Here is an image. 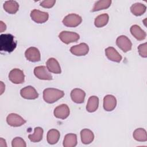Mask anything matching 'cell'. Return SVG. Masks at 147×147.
I'll use <instances>...</instances> for the list:
<instances>
[{
    "mask_svg": "<svg viewBox=\"0 0 147 147\" xmlns=\"http://www.w3.org/2000/svg\"><path fill=\"white\" fill-rule=\"evenodd\" d=\"M0 24H1V32H2L6 30V26L2 21H0Z\"/></svg>",
    "mask_w": 147,
    "mask_h": 147,
    "instance_id": "32",
    "label": "cell"
},
{
    "mask_svg": "<svg viewBox=\"0 0 147 147\" xmlns=\"http://www.w3.org/2000/svg\"><path fill=\"white\" fill-rule=\"evenodd\" d=\"M1 95H2L3 93V91L5 90V84L3 83L2 82H1Z\"/></svg>",
    "mask_w": 147,
    "mask_h": 147,
    "instance_id": "34",
    "label": "cell"
},
{
    "mask_svg": "<svg viewBox=\"0 0 147 147\" xmlns=\"http://www.w3.org/2000/svg\"><path fill=\"white\" fill-rule=\"evenodd\" d=\"M82 21V17L76 14H69L63 20V24L67 27H76Z\"/></svg>",
    "mask_w": 147,
    "mask_h": 147,
    "instance_id": "3",
    "label": "cell"
},
{
    "mask_svg": "<svg viewBox=\"0 0 147 147\" xmlns=\"http://www.w3.org/2000/svg\"><path fill=\"white\" fill-rule=\"evenodd\" d=\"M138 51L139 55L141 57L146 58L147 57V45H146V42L140 44L138 47Z\"/></svg>",
    "mask_w": 147,
    "mask_h": 147,
    "instance_id": "30",
    "label": "cell"
},
{
    "mask_svg": "<svg viewBox=\"0 0 147 147\" xmlns=\"http://www.w3.org/2000/svg\"><path fill=\"white\" fill-rule=\"evenodd\" d=\"M56 3L55 0H45L40 3V6L44 8H51Z\"/></svg>",
    "mask_w": 147,
    "mask_h": 147,
    "instance_id": "31",
    "label": "cell"
},
{
    "mask_svg": "<svg viewBox=\"0 0 147 147\" xmlns=\"http://www.w3.org/2000/svg\"><path fill=\"white\" fill-rule=\"evenodd\" d=\"M3 9L9 14H15L18 10L19 5L15 1H7L3 3Z\"/></svg>",
    "mask_w": 147,
    "mask_h": 147,
    "instance_id": "20",
    "label": "cell"
},
{
    "mask_svg": "<svg viewBox=\"0 0 147 147\" xmlns=\"http://www.w3.org/2000/svg\"><path fill=\"white\" fill-rule=\"evenodd\" d=\"M17 47V42L11 34H2L0 36V50L9 53L13 52Z\"/></svg>",
    "mask_w": 147,
    "mask_h": 147,
    "instance_id": "1",
    "label": "cell"
},
{
    "mask_svg": "<svg viewBox=\"0 0 147 147\" xmlns=\"http://www.w3.org/2000/svg\"><path fill=\"white\" fill-rule=\"evenodd\" d=\"M46 65L48 70L53 74H60L61 68L59 62L57 60L53 57L49 58L46 62Z\"/></svg>",
    "mask_w": 147,
    "mask_h": 147,
    "instance_id": "16",
    "label": "cell"
},
{
    "mask_svg": "<svg viewBox=\"0 0 147 147\" xmlns=\"http://www.w3.org/2000/svg\"><path fill=\"white\" fill-rule=\"evenodd\" d=\"M9 79L14 84H21L24 82L25 75L22 70L14 68L9 72Z\"/></svg>",
    "mask_w": 147,
    "mask_h": 147,
    "instance_id": "5",
    "label": "cell"
},
{
    "mask_svg": "<svg viewBox=\"0 0 147 147\" xmlns=\"http://www.w3.org/2000/svg\"><path fill=\"white\" fill-rule=\"evenodd\" d=\"M69 109L65 104H62L57 106L53 111L55 117L57 118L64 119L69 115Z\"/></svg>",
    "mask_w": 147,
    "mask_h": 147,
    "instance_id": "11",
    "label": "cell"
},
{
    "mask_svg": "<svg viewBox=\"0 0 147 147\" xmlns=\"http://www.w3.org/2000/svg\"><path fill=\"white\" fill-rule=\"evenodd\" d=\"M20 94L22 98L26 99H35L38 96V94L36 89L31 86L22 88L20 91Z\"/></svg>",
    "mask_w": 147,
    "mask_h": 147,
    "instance_id": "12",
    "label": "cell"
},
{
    "mask_svg": "<svg viewBox=\"0 0 147 147\" xmlns=\"http://www.w3.org/2000/svg\"><path fill=\"white\" fill-rule=\"evenodd\" d=\"M64 92L53 88H47L43 91V99L48 103H53L63 98Z\"/></svg>",
    "mask_w": 147,
    "mask_h": 147,
    "instance_id": "2",
    "label": "cell"
},
{
    "mask_svg": "<svg viewBox=\"0 0 147 147\" xmlns=\"http://www.w3.org/2000/svg\"><path fill=\"white\" fill-rule=\"evenodd\" d=\"M60 133L56 129H51L48 131L47 135V140L48 144L53 145L56 144L60 138Z\"/></svg>",
    "mask_w": 147,
    "mask_h": 147,
    "instance_id": "22",
    "label": "cell"
},
{
    "mask_svg": "<svg viewBox=\"0 0 147 147\" xmlns=\"http://www.w3.org/2000/svg\"><path fill=\"white\" fill-rule=\"evenodd\" d=\"M30 17L35 22L38 24H42L48 20L49 14L47 12L34 9L30 13Z\"/></svg>",
    "mask_w": 147,
    "mask_h": 147,
    "instance_id": "7",
    "label": "cell"
},
{
    "mask_svg": "<svg viewBox=\"0 0 147 147\" xmlns=\"http://www.w3.org/2000/svg\"><path fill=\"white\" fill-rule=\"evenodd\" d=\"M11 146L13 147H26V144L22 138L17 137L12 140Z\"/></svg>",
    "mask_w": 147,
    "mask_h": 147,
    "instance_id": "29",
    "label": "cell"
},
{
    "mask_svg": "<svg viewBox=\"0 0 147 147\" xmlns=\"http://www.w3.org/2000/svg\"><path fill=\"white\" fill-rule=\"evenodd\" d=\"M134 140L140 142H145L147 141V134L146 130L143 128L136 129L133 134Z\"/></svg>",
    "mask_w": 147,
    "mask_h": 147,
    "instance_id": "25",
    "label": "cell"
},
{
    "mask_svg": "<svg viewBox=\"0 0 147 147\" xmlns=\"http://www.w3.org/2000/svg\"><path fill=\"white\" fill-rule=\"evenodd\" d=\"M146 6L141 3H136L130 7L131 12L136 16L142 15L146 11Z\"/></svg>",
    "mask_w": 147,
    "mask_h": 147,
    "instance_id": "24",
    "label": "cell"
},
{
    "mask_svg": "<svg viewBox=\"0 0 147 147\" xmlns=\"http://www.w3.org/2000/svg\"><path fill=\"white\" fill-rule=\"evenodd\" d=\"M43 131V129L41 127H36L34 128V133L29 134L28 138L33 142H40L42 138Z\"/></svg>",
    "mask_w": 147,
    "mask_h": 147,
    "instance_id": "27",
    "label": "cell"
},
{
    "mask_svg": "<svg viewBox=\"0 0 147 147\" xmlns=\"http://www.w3.org/2000/svg\"><path fill=\"white\" fill-rule=\"evenodd\" d=\"M117 45L124 52H127L131 50L132 43L126 36L121 35L117 37L116 40Z\"/></svg>",
    "mask_w": 147,
    "mask_h": 147,
    "instance_id": "6",
    "label": "cell"
},
{
    "mask_svg": "<svg viewBox=\"0 0 147 147\" xmlns=\"http://www.w3.org/2000/svg\"><path fill=\"white\" fill-rule=\"evenodd\" d=\"M81 141L84 144H89L91 143L94 139L93 132L88 129H84L80 131Z\"/></svg>",
    "mask_w": 147,
    "mask_h": 147,
    "instance_id": "19",
    "label": "cell"
},
{
    "mask_svg": "<svg viewBox=\"0 0 147 147\" xmlns=\"http://www.w3.org/2000/svg\"><path fill=\"white\" fill-rule=\"evenodd\" d=\"M109 19V15L106 13L102 14L97 16L94 21L95 26L97 28H102L105 26L108 23Z\"/></svg>",
    "mask_w": 147,
    "mask_h": 147,
    "instance_id": "28",
    "label": "cell"
},
{
    "mask_svg": "<svg viewBox=\"0 0 147 147\" xmlns=\"http://www.w3.org/2000/svg\"><path fill=\"white\" fill-rule=\"evenodd\" d=\"M0 146L1 147H4V146L6 147L7 146L5 140L4 139H3L2 138H1V139H0Z\"/></svg>",
    "mask_w": 147,
    "mask_h": 147,
    "instance_id": "33",
    "label": "cell"
},
{
    "mask_svg": "<svg viewBox=\"0 0 147 147\" xmlns=\"http://www.w3.org/2000/svg\"><path fill=\"white\" fill-rule=\"evenodd\" d=\"M59 37L63 42L66 44L76 42L80 38L78 33L69 31H62L59 34Z\"/></svg>",
    "mask_w": 147,
    "mask_h": 147,
    "instance_id": "4",
    "label": "cell"
},
{
    "mask_svg": "<svg viewBox=\"0 0 147 147\" xmlns=\"http://www.w3.org/2000/svg\"><path fill=\"white\" fill-rule=\"evenodd\" d=\"M99 106V98L96 96H91L88 98L86 110L89 113L95 111Z\"/></svg>",
    "mask_w": 147,
    "mask_h": 147,
    "instance_id": "21",
    "label": "cell"
},
{
    "mask_svg": "<svg viewBox=\"0 0 147 147\" xmlns=\"http://www.w3.org/2000/svg\"><path fill=\"white\" fill-rule=\"evenodd\" d=\"M88 46L86 43H80L78 45L72 46L70 48V52L71 53L78 56H84L88 53Z\"/></svg>",
    "mask_w": 147,
    "mask_h": 147,
    "instance_id": "13",
    "label": "cell"
},
{
    "mask_svg": "<svg viewBox=\"0 0 147 147\" xmlns=\"http://www.w3.org/2000/svg\"><path fill=\"white\" fill-rule=\"evenodd\" d=\"M131 34L137 40L142 41L146 38V34L144 30H143L137 25H133L130 28Z\"/></svg>",
    "mask_w": 147,
    "mask_h": 147,
    "instance_id": "18",
    "label": "cell"
},
{
    "mask_svg": "<svg viewBox=\"0 0 147 147\" xmlns=\"http://www.w3.org/2000/svg\"><path fill=\"white\" fill-rule=\"evenodd\" d=\"M85 96V92L80 88H74L71 92V99L73 102L76 103H83Z\"/></svg>",
    "mask_w": 147,
    "mask_h": 147,
    "instance_id": "15",
    "label": "cell"
},
{
    "mask_svg": "<svg viewBox=\"0 0 147 147\" xmlns=\"http://www.w3.org/2000/svg\"><path fill=\"white\" fill-rule=\"evenodd\" d=\"M34 75L39 79L50 80L52 79V76L47 68L45 66H38L34 69Z\"/></svg>",
    "mask_w": 147,
    "mask_h": 147,
    "instance_id": "8",
    "label": "cell"
},
{
    "mask_svg": "<svg viewBox=\"0 0 147 147\" xmlns=\"http://www.w3.org/2000/svg\"><path fill=\"white\" fill-rule=\"evenodd\" d=\"M77 145V136L75 134L69 133L65 136L63 140L64 147H74Z\"/></svg>",
    "mask_w": 147,
    "mask_h": 147,
    "instance_id": "23",
    "label": "cell"
},
{
    "mask_svg": "<svg viewBox=\"0 0 147 147\" xmlns=\"http://www.w3.org/2000/svg\"><path fill=\"white\" fill-rule=\"evenodd\" d=\"M26 59L31 62H37L40 61L41 55L39 50L36 47H30L25 52Z\"/></svg>",
    "mask_w": 147,
    "mask_h": 147,
    "instance_id": "10",
    "label": "cell"
},
{
    "mask_svg": "<svg viewBox=\"0 0 147 147\" xmlns=\"http://www.w3.org/2000/svg\"><path fill=\"white\" fill-rule=\"evenodd\" d=\"M6 122L8 125L11 126L19 127L25 124L26 121L20 115L15 113H11L7 115L6 118Z\"/></svg>",
    "mask_w": 147,
    "mask_h": 147,
    "instance_id": "9",
    "label": "cell"
},
{
    "mask_svg": "<svg viewBox=\"0 0 147 147\" xmlns=\"http://www.w3.org/2000/svg\"><path fill=\"white\" fill-rule=\"evenodd\" d=\"M105 54L110 60L117 63H119L122 58L121 55L117 51V50L112 47H110L105 49Z\"/></svg>",
    "mask_w": 147,
    "mask_h": 147,
    "instance_id": "17",
    "label": "cell"
},
{
    "mask_svg": "<svg viewBox=\"0 0 147 147\" xmlns=\"http://www.w3.org/2000/svg\"><path fill=\"white\" fill-rule=\"evenodd\" d=\"M111 3V0H100L95 2L91 11L94 12L100 10H103L109 8Z\"/></svg>",
    "mask_w": 147,
    "mask_h": 147,
    "instance_id": "26",
    "label": "cell"
},
{
    "mask_svg": "<svg viewBox=\"0 0 147 147\" xmlns=\"http://www.w3.org/2000/svg\"><path fill=\"white\" fill-rule=\"evenodd\" d=\"M117 99L112 95H107L103 98V108L107 111H113L116 107Z\"/></svg>",
    "mask_w": 147,
    "mask_h": 147,
    "instance_id": "14",
    "label": "cell"
}]
</instances>
